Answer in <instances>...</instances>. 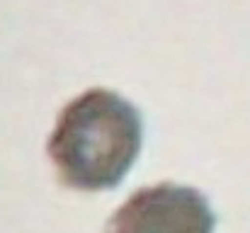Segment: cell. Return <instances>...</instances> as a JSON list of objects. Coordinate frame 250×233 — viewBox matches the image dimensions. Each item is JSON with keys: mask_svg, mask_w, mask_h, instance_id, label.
Listing matches in <instances>:
<instances>
[{"mask_svg": "<svg viewBox=\"0 0 250 233\" xmlns=\"http://www.w3.org/2000/svg\"><path fill=\"white\" fill-rule=\"evenodd\" d=\"M214 212L199 190L161 182L134 192L104 233H214Z\"/></svg>", "mask_w": 250, "mask_h": 233, "instance_id": "2", "label": "cell"}, {"mask_svg": "<svg viewBox=\"0 0 250 233\" xmlns=\"http://www.w3.org/2000/svg\"><path fill=\"white\" fill-rule=\"evenodd\" d=\"M141 144L139 109L107 87H90L61 109L49 139V158L63 185L102 192L124 180Z\"/></svg>", "mask_w": 250, "mask_h": 233, "instance_id": "1", "label": "cell"}]
</instances>
